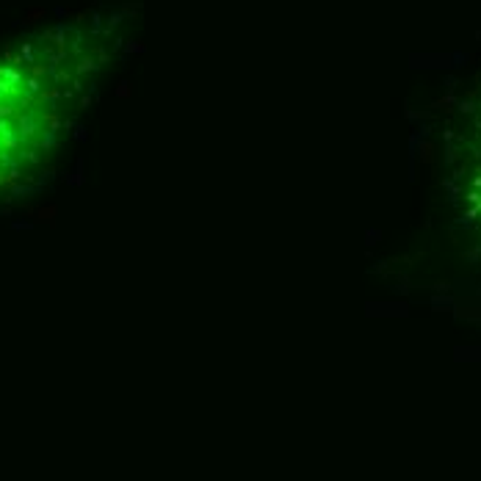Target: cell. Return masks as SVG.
Wrapping results in <instances>:
<instances>
[{"label":"cell","mask_w":481,"mask_h":481,"mask_svg":"<svg viewBox=\"0 0 481 481\" xmlns=\"http://www.w3.org/2000/svg\"><path fill=\"white\" fill-rule=\"evenodd\" d=\"M103 17L67 22L0 50V197L42 169L111 58Z\"/></svg>","instance_id":"obj_1"}]
</instances>
